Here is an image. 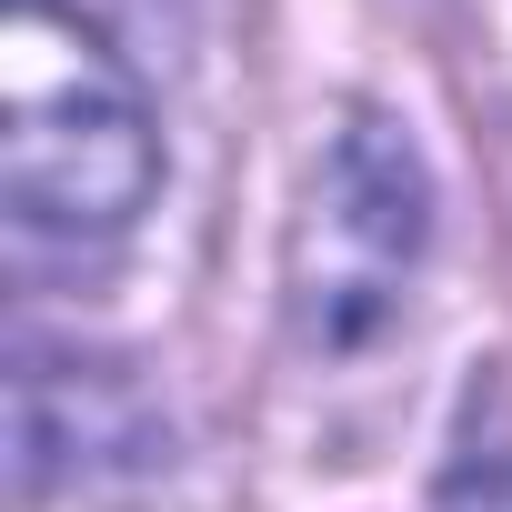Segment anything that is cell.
Wrapping results in <instances>:
<instances>
[{
  "label": "cell",
  "mask_w": 512,
  "mask_h": 512,
  "mask_svg": "<svg viewBox=\"0 0 512 512\" xmlns=\"http://www.w3.org/2000/svg\"><path fill=\"white\" fill-rule=\"evenodd\" d=\"M0 191L41 251H101L161 191L151 101L71 0H11L0 21Z\"/></svg>",
  "instance_id": "cell-1"
},
{
  "label": "cell",
  "mask_w": 512,
  "mask_h": 512,
  "mask_svg": "<svg viewBox=\"0 0 512 512\" xmlns=\"http://www.w3.org/2000/svg\"><path fill=\"white\" fill-rule=\"evenodd\" d=\"M422 241H432V171H422L412 131L392 111H342L322 131V161L292 211V262H282L292 332L312 352H362L402 312Z\"/></svg>",
  "instance_id": "cell-2"
}]
</instances>
